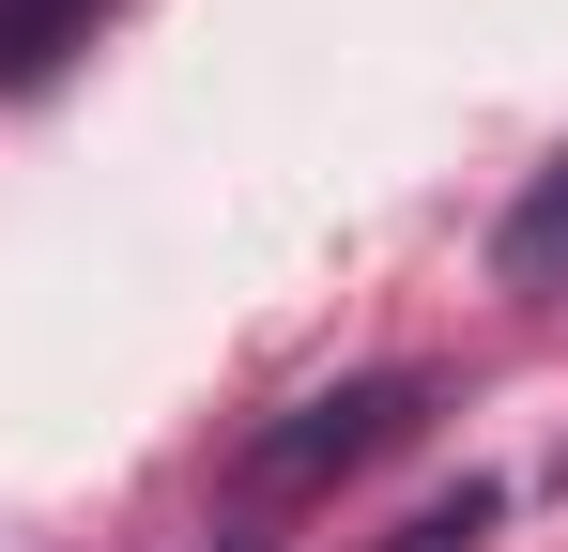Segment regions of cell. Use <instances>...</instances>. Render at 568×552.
I'll list each match as a JSON object with an SVG mask.
<instances>
[{"instance_id":"2","label":"cell","mask_w":568,"mask_h":552,"mask_svg":"<svg viewBox=\"0 0 568 552\" xmlns=\"http://www.w3.org/2000/svg\"><path fill=\"white\" fill-rule=\"evenodd\" d=\"M491 276H507V292H568V154L491 215Z\"/></svg>"},{"instance_id":"1","label":"cell","mask_w":568,"mask_h":552,"mask_svg":"<svg viewBox=\"0 0 568 552\" xmlns=\"http://www.w3.org/2000/svg\"><path fill=\"white\" fill-rule=\"evenodd\" d=\"M415 430H430V368H354V384L292 399L277 430H246V446H231V491H246V507H307V491L369 476V460L415 446Z\"/></svg>"},{"instance_id":"4","label":"cell","mask_w":568,"mask_h":552,"mask_svg":"<svg viewBox=\"0 0 568 552\" xmlns=\"http://www.w3.org/2000/svg\"><path fill=\"white\" fill-rule=\"evenodd\" d=\"M554 491H568V460H554Z\"/></svg>"},{"instance_id":"3","label":"cell","mask_w":568,"mask_h":552,"mask_svg":"<svg viewBox=\"0 0 568 552\" xmlns=\"http://www.w3.org/2000/svg\"><path fill=\"white\" fill-rule=\"evenodd\" d=\"M123 0H0V92H31V78H62L78 47H93Z\"/></svg>"}]
</instances>
